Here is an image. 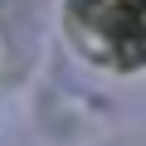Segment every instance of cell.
<instances>
[{"label":"cell","instance_id":"obj_1","mask_svg":"<svg viewBox=\"0 0 146 146\" xmlns=\"http://www.w3.org/2000/svg\"><path fill=\"white\" fill-rule=\"evenodd\" d=\"M68 29L102 63L146 58V0H68Z\"/></svg>","mask_w":146,"mask_h":146}]
</instances>
